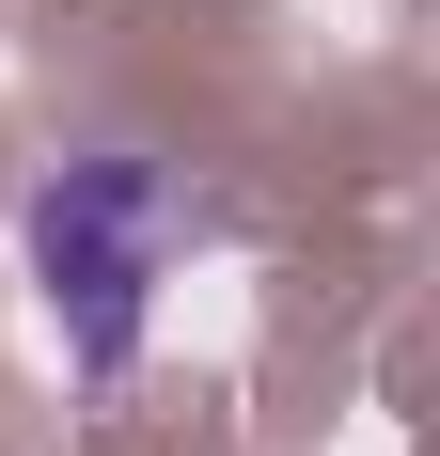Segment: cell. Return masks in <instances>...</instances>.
Wrapping results in <instances>:
<instances>
[{
	"instance_id": "1",
	"label": "cell",
	"mask_w": 440,
	"mask_h": 456,
	"mask_svg": "<svg viewBox=\"0 0 440 456\" xmlns=\"http://www.w3.org/2000/svg\"><path fill=\"white\" fill-rule=\"evenodd\" d=\"M174 174L158 158H63V174L16 205V252H32V299L47 330H63V362L79 378H126L142 330H158V283H174Z\"/></svg>"
}]
</instances>
